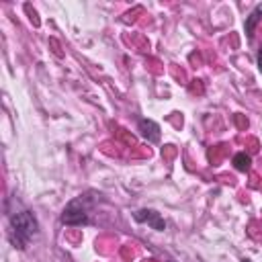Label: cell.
<instances>
[{"mask_svg": "<svg viewBox=\"0 0 262 262\" xmlns=\"http://www.w3.org/2000/svg\"><path fill=\"white\" fill-rule=\"evenodd\" d=\"M233 168L235 170H239V172H248L250 170V164H252V158L246 154V151H237L235 156H233Z\"/></svg>", "mask_w": 262, "mask_h": 262, "instance_id": "5b68a950", "label": "cell"}, {"mask_svg": "<svg viewBox=\"0 0 262 262\" xmlns=\"http://www.w3.org/2000/svg\"><path fill=\"white\" fill-rule=\"evenodd\" d=\"M133 219H135L137 223H147V225H149L151 229H156V231H164V229H166L164 217H162L158 211H154V209H139V211L133 213Z\"/></svg>", "mask_w": 262, "mask_h": 262, "instance_id": "3957f363", "label": "cell"}, {"mask_svg": "<svg viewBox=\"0 0 262 262\" xmlns=\"http://www.w3.org/2000/svg\"><path fill=\"white\" fill-rule=\"evenodd\" d=\"M258 70H260V74H262V47H260V51H258Z\"/></svg>", "mask_w": 262, "mask_h": 262, "instance_id": "52a82bcc", "label": "cell"}, {"mask_svg": "<svg viewBox=\"0 0 262 262\" xmlns=\"http://www.w3.org/2000/svg\"><path fill=\"white\" fill-rule=\"evenodd\" d=\"M139 133L151 143L160 141V125L151 119H139Z\"/></svg>", "mask_w": 262, "mask_h": 262, "instance_id": "277c9868", "label": "cell"}, {"mask_svg": "<svg viewBox=\"0 0 262 262\" xmlns=\"http://www.w3.org/2000/svg\"><path fill=\"white\" fill-rule=\"evenodd\" d=\"M260 14H262V6H258L250 16H248V20H246V33H248V37H252V31H254V25L258 23V18H260Z\"/></svg>", "mask_w": 262, "mask_h": 262, "instance_id": "8992f818", "label": "cell"}, {"mask_svg": "<svg viewBox=\"0 0 262 262\" xmlns=\"http://www.w3.org/2000/svg\"><path fill=\"white\" fill-rule=\"evenodd\" d=\"M242 262H252V260H248V258H244V260H242Z\"/></svg>", "mask_w": 262, "mask_h": 262, "instance_id": "ba28073f", "label": "cell"}, {"mask_svg": "<svg viewBox=\"0 0 262 262\" xmlns=\"http://www.w3.org/2000/svg\"><path fill=\"white\" fill-rule=\"evenodd\" d=\"M61 223L63 225H72V227H82L90 223V203L86 196H78L74 201H70L66 205V209L61 211Z\"/></svg>", "mask_w": 262, "mask_h": 262, "instance_id": "7a4b0ae2", "label": "cell"}, {"mask_svg": "<svg viewBox=\"0 0 262 262\" xmlns=\"http://www.w3.org/2000/svg\"><path fill=\"white\" fill-rule=\"evenodd\" d=\"M8 223H10V242L18 250H27L29 242L39 233V223L35 215L29 209H14L8 213Z\"/></svg>", "mask_w": 262, "mask_h": 262, "instance_id": "6da1fadb", "label": "cell"}]
</instances>
